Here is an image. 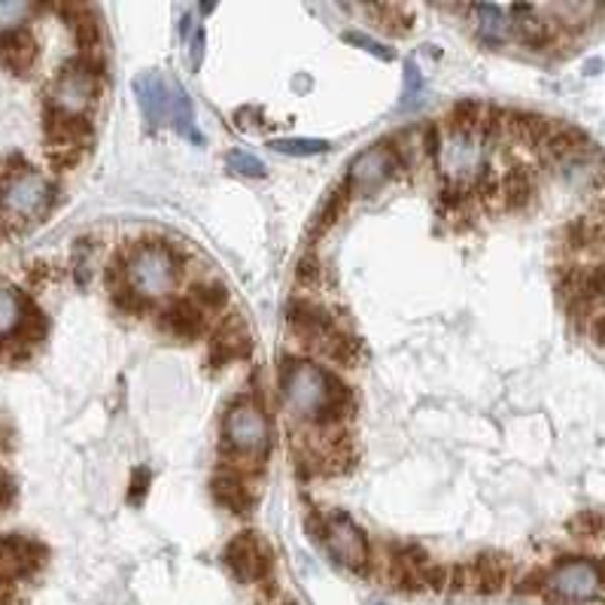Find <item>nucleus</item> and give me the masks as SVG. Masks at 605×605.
<instances>
[{"label":"nucleus","mask_w":605,"mask_h":605,"mask_svg":"<svg viewBox=\"0 0 605 605\" xmlns=\"http://www.w3.org/2000/svg\"><path fill=\"white\" fill-rule=\"evenodd\" d=\"M31 13H34V3H25V0H0V40L19 34Z\"/></svg>","instance_id":"obj_26"},{"label":"nucleus","mask_w":605,"mask_h":605,"mask_svg":"<svg viewBox=\"0 0 605 605\" xmlns=\"http://www.w3.org/2000/svg\"><path fill=\"white\" fill-rule=\"evenodd\" d=\"M25 298L19 296V289H13L10 284H0V341L22 332V329H25Z\"/></svg>","instance_id":"obj_18"},{"label":"nucleus","mask_w":605,"mask_h":605,"mask_svg":"<svg viewBox=\"0 0 605 605\" xmlns=\"http://www.w3.org/2000/svg\"><path fill=\"white\" fill-rule=\"evenodd\" d=\"M50 204L52 185L38 171H15L0 185V211L7 220H40Z\"/></svg>","instance_id":"obj_7"},{"label":"nucleus","mask_w":605,"mask_h":605,"mask_svg":"<svg viewBox=\"0 0 605 605\" xmlns=\"http://www.w3.org/2000/svg\"><path fill=\"white\" fill-rule=\"evenodd\" d=\"M347 204H350V189H347V185L332 189V192L326 195V201L320 204L317 216H314V229H317V232H329V229L344 216Z\"/></svg>","instance_id":"obj_24"},{"label":"nucleus","mask_w":605,"mask_h":605,"mask_svg":"<svg viewBox=\"0 0 605 605\" xmlns=\"http://www.w3.org/2000/svg\"><path fill=\"white\" fill-rule=\"evenodd\" d=\"M223 563L232 569L237 581H268L274 572V551L256 532H237L232 542L225 544Z\"/></svg>","instance_id":"obj_11"},{"label":"nucleus","mask_w":605,"mask_h":605,"mask_svg":"<svg viewBox=\"0 0 605 605\" xmlns=\"http://www.w3.org/2000/svg\"><path fill=\"white\" fill-rule=\"evenodd\" d=\"M399 168H402V152L390 147V144H378V147L365 149L362 156L353 159L350 171H347L344 185L353 195H371L381 185L390 183L395 173H399Z\"/></svg>","instance_id":"obj_9"},{"label":"nucleus","mask_w":605,"mask_h":605,"mask_svg":"<svg viewBox=\"0 0 605 605\" xmlns=\"http://www.w3.org/2000/svg\"><path fill=\"white\" fill-rule=\"evenodd\" d=\"M147 484H149V471L147 469H137L135 471V487H131L128 499H131V502H140V499H144V493H147Z\"/></svg>","instance_id":"obj_33"},{"label":"nucleus","mask_w":605,"mask_h":605,"mask_svg":"<svg viewBox=\"0 0 605 605\" xmlns=\"http://www.w3.org/2000/svg\"><path fill=\"white\" fill-rule=\"evenodd\" d=\"M272 149L280 156H320V152H329L332 144L314 140V137H280V140H272Z\"/></svg>","instance_id":"obj_27"},{"label":"nucleus","mask_w":605,"mask_h":605,"mask_svg":"<svg viewBox=\"0 0 605 605\" xmlns=\"http://www.w3.org/2000/svg\"><path fill=\"white\" fill-rule=\"evenodd\" d=\"M211 490L213 499L223 508H229L232 514H247V511H253L256 496L250 493V487L244 478H237V475H216L211 484Z\"/></svg>","instance_id":"obj_17"},{"label":"nucleus","mask_w":605,"mask_h":605,"mask_svg":"<svg viewBox=\"0 0 605 605\" xmlns=\"http://www.w3.org/2000/svg\"><path fill=\"white\" fill-rule=\"evenodd\" d=\"M189 298H192L204 314H211V310L225 308V301H229V289H225L223 284H198L192 286V296Z\"/></svg>","instance_id":"obj_28"},{"label":"nucleus","mask_w":605,"mask_h":605,"mask_svg":"<svg viewBox=\"0 0 605 605\" xmlns=\"http://www.w3.org/2000/svg\"><path fill=\"white\" fill-rule=\"evenodd\" d=\"M542 593L556 605L593 603L605 593V572L591 560H563L544 575Z\"/></svg>","instance_id":"obj_1"},{"label":"nucleus","mask_w":605,"mask_h":605,"mask_svg":"<svg viewBox=\"0 0 605 605\" xmlns=\"http://www.w3.org/2000/svg\"><path fill=\"white\" fill-rule=\"evenodd\" d=\"M159 326L173 338L192 341V338L204 332V310L198 308L192 298H180V301H173V305L161 310Z\"/></svg>","instance_id":"obj_16"},{"label":"nucleus","mask_w":605,"mask_h":605,"mask_svg":"<svg viewBox=\"0 0 605 605\" xmlns=\"http://www.w3.org/2000/svg\"><path fill=\"white\" fill-rule=\"evenodd\" d=\"M177 280V256L161 244L140 247L125 265V286H131L140 298H159Z\"/></svg>","instance_id":"obj_5"},{"label":"nucleus","mask_w":605,"mask_h":605,"mask_svg":"<svg viewBox=\"0 0 605 605\" xmlns=\"http://www.w3.org/2000/svg\"><path fill=\"white\" fill-rule=\"evenodd\" d=\"M347 43H353V46H359L362 52H371L374 59H381V62H390L393 59V52L386 50V46H381L378 40L365 38V34H357V31H350V34H344Z\"/></svg>","instance_id":"obj_32"},{"label":"nucleus","mask_w":605,"mask_h":605,"mask_svg":"<svg viewBox=\"0 0 605 605\" xmlns=\"http://www.w3.org/2000/svg\"><path fill=\"white\" fill-rule=\"evenodd\" d=\"M471 13L478 15V38H481L487 46H502V43H506V7H496V3H475Z\"/></svg>","instance_id":"obj_20"},{"label":"nucleus","mask_w":605,"mask_h":605,"mask_svg":"<svg viewBox=\"0 0 605 605\" xmlns=\"http://www.w3.org/2000/svg\"><path fill=\"white\" fill-rule=\"evenodd\" d=\"M250 350H253V338H250L247 322L241 320V317H229L216 329V335L211 338V347H208L213 369H223V365L235 362V359H244Z\"/></svg>","instance_id":"obj_13"},{"label":"nucleus","mask_w":605,"mask_h":605,"mask_svg":"<svg viewBox=\"0 0 605 605\" xmlns=\"http://www.w3.org/2000/svg\"><path fill=\"white\" fill-rule=\"evenodd\" d=\"M320 542L326 544V551L341 563V566L353 569V572H365L371 560V548L365 532L359 530L347 514H326L322 518V535Z\"/></svg>","instance_id":"obj_8"},{"label":"nucleus","mask_w":605,"mask_h":605,"mask_svg":"<svg viewBox=\"0 0 605 605\" xmlns=\"http://www.w3.org/2000/svg\"><path fill=\"white\" fill-rule=\"evenodd\" d=\"M98 95V71L88 62L64 64L50 86V113L86 119V110Z\"/></svg>","instance_id":"obj_6"},{"label":"nucleus","mask_w":605,"mask_h":605,"mask_svg":"<svg viewBox=\"0 0 605 605\" xmlns=\"http://www.w3.org/2000/svg\"><path fill=\"white\" fill-rule=\"evenodd\" d=\"M423 100V76L417 71V64H405V98L399 100V110H411Z\"/></svg>","instance_id":"obj_30"},{"label":"nucleus","mask_w":605,"mask_h":605,"mask_svg":"<svg viewBox=\"0 0 605 605\" xmlns=\"http://www.w3.org/2000/svg\"><path fill=\"white\" fill-rule=\"evenodd\" d=\"M0 59L3 64H10L13 71H25L28 64L34 62V40L25 34H13V38L0 40Z\"/></svg>","instance_id":"obj_25"},{"label":"nucleus","mask_w":605,"mask_h":605,"mask_svg":"<svg viewBox=\"0 0 605 605\" xmlns=\"http://www.w3.org/2000/svg\"><path fill=\"white\" fill-rule=\"evenodd\" d=\"M135 95L140 110H144V119H147L152 128L161 125L168 116H171V100H173V86H168V79L161 74H140L135 79Z\"/></svg>","instance_id":"obj_14"},{"label":"nucleus","mask_w":605,"mask_h":605,"mask_svg":"<svg viewBox=\"0 0 605 605\" xmlns=\"http://www.w3.org/2000/svg\"><path fill=\"white\" fill-rule=\"evenodd\" d=\"M192 119H195V110H192V100L183 92V86H173V100H171V125L180 131V135L192 137L198 147L204 144V135H198L192 128Z\"/></svg>","instance_id":"obj_23"},{"label":"nucleus","mask_w":605,"mask_h":605,"mask_svg":"<svg viewBox=\"0 0 605 605\" xmlns=\"http://www.w3.org/2000/svg\"><path fill=\"white\" fill-rule=\"evenodd\" d=\"M229 171L241 173V177H265V161L256 159V156H250L244 149H232L229 152Z\"/></svg>","instance_id":"obj_29"},{"label":"nucleus","mask_w":605,"mask_h":605,"mask_svg":"<svg viewBox=\"0 0 605 605\" xmlns=\"http://www.w3.org/2000/svg\"><path fill=\"white\" fill-rule=\"evenodd\" d=\"M286 320H289V329H293L305 344H314L317 350H320L322 341H326L329 335L338 332V322H335L332 314L322 308V305H317V301H308V298L293 301Z\"/></svg>","instance_id":"obj_12"},{"label":"nucleus","mask_w":605,"mask_h":605,"mask_svg":"<svg viewBox=\"0 0 605 605\" xmlns=\"http://www.w3.org/2000/svg\"><path fill=\"white\" fill-rule=\"evenodd\" d=\"M7 493H10V484H7V475L0 471V502L7 499Z\"/></svg>","instance_id":"obj_35"},{"label":"nucleus","mask_w":605,"mask_h":605,"mask_svg":"<svg viewBox=\"0 0 605 605\" xmlns=\"http://www.w3.org/2000/svg\"><path fill=\"white\" fill-rule=\"evenodd\" d=\"M332 374L317 369L314 362H286L280 371V393H284L286 408L301 421H317V414L326 405V395L332 390Z\"/></svg>","instance_id":"obj_2"},{"label":"nucleus","mask_w":605,"mask_h":605,"mask_svg":"<svg viewBox=\"0 0 605 605\" xmlns=\"http://www.w3.org/2000/svg\"><path fill=\"white\" fill-rule=\"evenodd\" d=\"M43 560V551L25 535L0 539V581H13L25 575Z\"/></svg>","instance_id":"obj_15"},{"label":"nucleus","mask_w":605,"mask_h":605,"mask_svg":"<svg viewBox=\"0 0 605 605\" xmlns=\"http://www.w3.org/2000/svg\"><path fill=\"white\" fill-rule=\"evenodd\" d=\"M502 198H506L508 211H527L530 201L535 198V180L527 168H511L502 180Z\"/></svg>","instance_id":"obj_21"},{"label":"nucleus","mask_w":605,"mask_h":605,"mask_svg":"<svg viewBox=\"0 0 605 605\" xmlns=\"http://www.w3.org/2000/svg\"><path fill=\"white\" fill-rule=\"evenodd\" d=\"M442 171L447 173L450 185H471L484 173L487 159V137L481 128H447L438 144Z\"/></svg>","instance_id":"obj_3"},{"label":"nucleus","mask_w":605,"mask_h":605,"mask_svg":"<svg viewBox=\"0 0 605 605\" xmlns=\"http://www.w3.org/2000/svg\"><path fill=\"white\" fill-rule=\"evenodd\" d=\"M353 411H357V395H353V390L344 386L341 381H332V390L326 395V405H322L314 423H320V426H335V423L350 421Z\"/></svg>","instance_id":"obj_19"},{"label":"nucleus","mask_w":605,"mask_h":605,"mask_svg":"<svg viewBox=\"0 0 605 605\" xmlns=\"http://www.w3.org/2000/svg\"><path fill=\"white\" fill-rule=\"evenodd\" d=\"M225 445L241 459H256L262 463L272 445V426L259 405L253 402H237L229 408L223 423Z\"/></svg>","instance_id":"obj_4"},{"label":"nucleus","mask_w":605,"mask_h":605,"mask_svg":"<svg viewBox=\"0 0 605 605\" xmlns=\"http://www.w3.org/2000/svg\"><path fill=\"white\" fill-rule=\"evenodd\" d=\"M575 535H584V539H599L605 535V514L603 511H581L579 518L569 523Z\"/></svg>","instance_id":"obj_31"},{"label":"nucleus","mask_w":605,"mask_h":605,"mask_svg":"<svg viewBox=\"0 0 605 605\" xmlns=\"http://www.w3.org/2000/svg\"><path fill=\"white\" fill-rule=\"evenodd\" d=\"M322 353L329 359H335L338 365H357L359 357H362V344H359L357 335H347V332H332L320 347Z\"/></svg>","instance_id":"obj_22"},{"label":"nucleus","mask_w":605,"mask_h":605,"mask_svg":"<svg viewBox=\"0 0 605 605\" xmlns=\"http://www.w3.org/2000/svg\"><path fill=\"white\" fill-rule=\"evenodd\" d=\"M201 59H204V31L198 28L195 38H192V67H198Z\"/></svg>","instance_id":"obj_34"},{"label":"nucleus","mask_w":605,"mask_h":605,"mask_svg":"<svg viewBox=\"0 0 605 605\" xmlns=\"http://www.w3.org/2000/svg\"><path fill=\"white\" fill-rule=\"evenodd\" d=\"M511 579V560L506 554H478L471 563L450 569V587L454 591H471L481 596H496L506 591Z\"/></svg>","instance_id":"obj_10"}]
</instances>
